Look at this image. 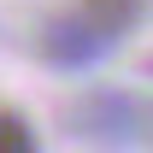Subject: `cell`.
Instances as JSON below:
<instances>
[{
  "label": "cell",
  "instance_id": "cell-1",
  "mask_svg": "<svg viewBox=\"0 0 153 153\" xmlns=\"http://www.w3.org/2000/svg\"><path fill=\"white\" fill-rule=\"evenodd\" d=\"M130 18H135V0H88V30L100 36H118Z\"/></svg>",
  "mask_w": 153,
  "mask_h": 153
},
{
  "label": "cell",
  "instance_id": "cell-2",
  "mask_svg": "<svg viewBox=\"0 0 153 153\" xmlns=\"http://www.w3.org/2000/svg\"><path fill=\"white\" fill-rule=\"evenodd\" d=\"M0 153H36V130L6 106H0Z\"/></svg>",
  "mask_w": 153,
  "mask_h": 153
}]
</instances>
